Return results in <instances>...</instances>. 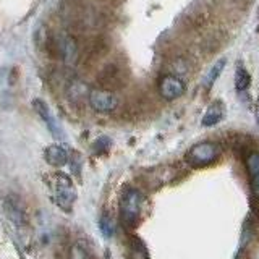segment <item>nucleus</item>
<instances>
[{"mask_svg": "<svg viewBox=\"0 0 259 259\" xmlns=\"http://www.w3.org/2000/svg\"><path fill=\"white\" fill-rule=\"evenodd\" d=\"M47 51H51L52 55L59 57V59L68 65V67H73L78 59H79V47L76 39L73 37L70 32H59V34L51 36V40H49Z\"/></svg>", "mask_w": 259, "mask_h": 259, "instance_id": "nucleus-1", "label": "nucleus"}, {"mask_svg": "<svg viewBox=\"0 0 259 259\" xmlns=\"http://www.w3.org/2000/svg\"><path fill=\"white\" fill-rule=\"evenodd\" d=\"M52 194L55 204L65 212H70L76 201V188L73 180L65 174H55L52 180Z\"/></svg>", "mask_w": 259, "mask_h": 259, "instance_id": "nucleus-2", "label": "nucleus"}, {"mask_svg": "<svg viewBox=\"0 0 259 259\" xmlns=\"http://www.w3.org/2000/svg\"><path fill=\"white\" fill-rule=\"evenodd\" d=\"M143 194L136 188H128L120 201V217L126 229H133L138 224V219L141 214Z\"/></svg>", "mask_w": 259, "mask_h": 259, "instance_id": "nucleus-3", "label": "nucleus"}, {"mask_svg": "<svg viewBox=\"0 0 259 259\" xmlns=\"http://www.w3.org/2000/svg\"><path fill=\"white\" fill-rule=\"evenodd\" d=\"M221 156V148L212 143V141H202L191 146L186 152V162L194 167V168H199V167H206Z\"/></svg>", "mask_w": 259, "mask_h": 259, "instance_id": "nucleus-4", "label": "nucleus"}, {"mask_svg": "<svg viewBox=\"0 0 259 259\" xmlns=\"http://www.w3.org/2000/svg\"><path fill=\"white\" fill-rule=\"evenodd\" d=\"M89 105L99 113H112L115 112L118 107V97L117 94L110 91V89H104V88H94L89 91L88 97Z\"/></svg>", "mask_w": 259, "mask_h": 259, "instance_id": "nucleus-5", "label": "nucleus"}, {"mask_svg": "<svg viewBox=\"0 0 259 259\" xmlns=\"http://www.w3.org/2000/svg\"><path fill=\"white\" fill-rule=\"evenodd\" d=\"M185 91H186V84L180 76L168 73V75H164L159 79V94L162 99H165L168 102L182 97Z\"/></svg>", "mask_w": 259, "mask_h": 259, "instance_id": "nucleus-6", "label": "nucleus"}, {"mask_svg": "<svg viewBox=\"0 0 259 259\" xmlns=\"http://www.w3.org/2000/svg\"><path fill=\"white\" fill-rule=\"evenodd\" d=\"M4 209H5L7 217L10 219L15 225L21 227L26 224V210H24V204L18 196L8 194L4 201Z\"/></svg>", "mask_w": 259, "mask_h": 259, "instance_id": "nucleus-7", "label": "nucleus"}, {"mask_svg": "<svg viewBox=\"0 0 259 259\" xmlns=\"http://www.w3.org/2000/svg\"><path fill=\"white\" fill-rule=\"evenodd\" d=\"M89 91L91 89L83 79H71L67 86V99L73 105H83V102L88 101Z\"/></svg>", "mask_w": 259, "mask_h": 259, "instance_id": "nucleus-8", "label": "nucleus"}, {"mask_svg": "<svg viewBox=\"0 0 259 259\" xmlns=\"http://www.w3.org/2000/svg\"><path fill=\"white\" fill-rule=\"evenodd\" d=\"M245 165L248 170L251 191H253L256 198H259V152H249L245 159Z\"/></svg>", "mask_w": 259, "mask_h": 259, "instance_id": "nucleus-9", "label": "nucleus"}, {"mask_svg": "<svg viewBox=\"0 0 259 259\" xmlns=\"http://www.w3.org/2000/svg\"><path fill=\"white\" fill-rule=\"evenodd\" d=\"M99 83L104 86V89L109 88H118L121 84V70L115 63H109L102 68L99 73Z\"/></svg>", "mask_w": 259, "mask_h": 259, "instance_id": "nucleus-10", "label": "nucleus"}, {"mask_svg": "<svg viewBox=\"0 0 259 259\" xmlns=\"http://www.w3.org/2000/svg\"><path fill=\"white\" fill-rule=\"evenodd\" d=\"M44 157H46V162L49 165L62 167V165H65L68 162V152L59 144H51L44 151Z\"/></svg>", "mask_w": 259, "mask_h": 259, "instance_id": "nucleus-11", "label": "nucleus"}, {"mask_svg": "<svg viewBox=\"0 0 259 259\" xmlns=\"http://www.w3.org/2000/svg\"><path fill=\"white\" fill-rule=\"evenodd\" d=\"M224 118V107L221 102H212L207 107L206 113L202 115V120H201V125L202 126H214L217 125L219 121Z\"/></svg>", "mask_w": 259, "mask_h": 259, "instance_id": "nucleus-12", "label": "nucleus"}, {"mask_svg": "<svg viewBox=\"0 0 259 259\" xmlns=\"http://www.w3.org/2000/svg\"><path fill=\"white\" fill-rule=\"evenodd\" d=\"M126 259H149L148 256V249H146L144 243L136 238L132 237L128 241V251H126Z\"/></svg>", "mask_w": 259, "mask_h": 259, "instance_id": "nucleus-13", "label": "nucleus"}, {"mask_svg": "<svg viewBox=\"0 0 259 259\" xmlns=\"http://www.w3.org/2000/svg\"><path fill=\"white\" fill-rule=\"evenodd\" d=\"M34 109H36V112L40 115V118H42L46 123H47V126L51 128V132L55 135L57 132H59V126H57V121H55V118L52 117V113H51V110H49V107H47V104L44 102V101H39V99H36L34 101Z\"/></svg>", "mask_w": 259, "mask_h": 259, "instance_id": "nucleus-14", "label": "nucleus"}, {"mask_svg": "<svg viewBox=\"0 0 259 259\" xmlns=\"http://www.w3.org/2000/svg\"><path fill=\"white\" fill-rule=\"evenodd\" d=\"M225 63H227L225 59H219V60L212 65V67H210V70L207 71V75H206L204 81H202V86H204L206 89H210V88H212V84L219 79V76L222 75V71H224V68H225Z\"/></svg>", "mask_w": 259, "mask_h": 259, "instance_id": "nucleus-15", "label": "nucleus"}, {"mask_svg": "<svg viewBox=\"0 0 259 259\" xmlns=\"http://www.w3.org/2000/svg\"><path fill=\"white\" fill-rule=\"evenodd\" d=\"M249 84H251L249 73L246 71L245 67H243V63H238L237 71H235V88H237V91L241 94V93L248 91Z\"/></svg>", "mask_w": 259, "mask_h": 259, "instance_id": "nucleus-16", "label": "nucleus"}, {"mask_svg": "<svg viewBox=\"0 0 259 259\" xmlns=\"http://www.w3.org/2000/svg\"><path fill=\"white\" fill-rule=\"evenodd\" d=\"M68 259H91V256H89V251L86 249L83 243L76 241V243H73L70 248Z\"/></svg>", "mask_w": 259, "mask_h": 259, "instance_id": "nucleus-17", "label": "nucleus"}, {"mask_svg": "<svg viewBox=\"0 0 259 259\" xmlns=\"http://www.w3.org/2000/svg\"><path fill=\"white\" fill-rule=\"evenodd\" d=\"M110 140L109 138H105V136H101V138H97V140L94 141V144H93V151H94V154H97V156H102V154H105L109 151V148H110Z\"/></svg>", "mask_w": 259, "mask_h": 259, "instance_id": "nucleus-18", "label": "nucleus"}, {"mask_svg": "<svg viewBox=\"0 0 259 259\" xmlns=\"http://www.w3.org/2000/svg\"><path fill=\"white\" fill-rule=\"evenodd\" d=\"M99 227H101V232L105 235L107 238H110L113 232H115V224H113L112 217L110 215H102L101 222H99Z\"/></svg>", "mask_w": 259, "mask_h": 259, "instance_id": "nucleus-19", "label": "nucleus"}, {"mask_svg": "<svg viewBox=\"0 0 259 259\" xmlns=\"http://www.w3.org/2000/svg\"><path fill=\"white\" fill-rule=\"evenodd\" d=\"M68 164L71 165L73 174H79V167H81V159H79V154L71 151L68 154Z\"/></svg>", "mask_w": 259, "mask_h": 259, "instance_id": "nucleus-20", "label": "nucleus"}, {"mask_svg": "<svg viewBox=\"0 0 259 259\" xmlns=\"http://www.w3.org/2000/svg\"><path fill=\"white\" fill-rule=\"evenodd\" d=\"M254 113H256V121H257V126H259V96H257V101H256V107H254Z\"/></svg>", "mask_w": 259, "mask_h": 259, "instance_id": "nucleus-21", "label": "nucleus"}]
</instances>
